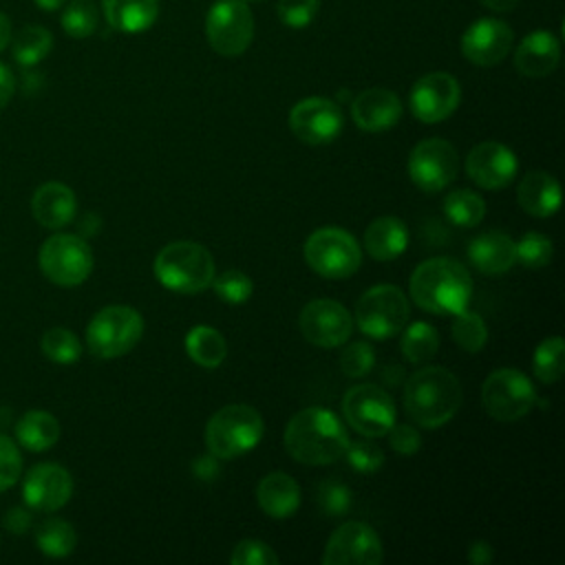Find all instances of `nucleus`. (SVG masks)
Listing matches in <instances>:
<instances>
[{
    "label": "nucleus",
    "mask_w": 565,
    "mask_h": 565,
    "mask_svg": "<svg viewBox=\"0 0 565 565\" xmlns=\"http://www.w3.org/2000/svg\"><path fill=\"white\" fill-rule=\"evenodd\" d=\"M512 29L497 18H481L472 22L461 35V53L477 66H494L505 60L512 49Z\"/></svg>",
    "instance_id": "nucleus-19"
},
{
    "label": "nucleus",
    "mask_w": 565,
    "mask_h": 565,
    "mask_svg": "<svg viewBox=\"0 0 565 565\" xmlns=\"http://www.w3.org/2000/svg\"><path fill=\"white\" fill-rule=\"evenodd\" d=\"M516 154L499 141H481L466 157L468 177L483 190H501L516 177Z\"/></svg>",
    "instance_id": "nucleus-20"
},
{
    "label": "nucleus",
    "mask_w": 565,
    "mask_h": 565,
    "mask_svg": "<svg viewBox=\"0 0 565 565\" xmlns=\"http://www.w3.org/2000/svg\"><path fill=\"white\" fill-rule=\"evenodd\" d=\"M316 501H318V505L322 508L324 514L340 516V514H344L351 508V492L340 481L327 479V481H322L318 486Z\"/></svg>",
    "instance_id": "nucleus-45"
},
{
    "label": "nucleus",
    "mask_w": 565,
    "mask_h": 565,
    "mask_svg": "<svg viewBox=\"0 0 565 565\" xmlns=\"http://www.w3.org/2000/svg\"><path fill=\"white\" fill-rule=\"evenodd\" d=\"M154 278L170 291L199 294L212 285L214 258L201 243L174 241L157 254Z\"/></svg>",
    "instance_id": "nucleus-4"
},
{
    "label": "nucleus",
    "mask_w": 565,
    "mask_h": 565,
    "mask_svg": "<svg viewBox=\"0 0 565 565\" xmlns=\"http://www.w3.org/2000/svg\"><path fill=\"white\" fill-rule=\"evenodd\" d=\"M384 558L377 532L362 521L342 523L327 541L324 565H380Z\"/></svg>",
    "instance_id": "nucleus-14"
},
{
    "label": "nucleus",
    "mask_w": 565,
    "mask_h": 565,
    "mask_svg": "<svg viewBox=\"0 0 565 565\" xmlns=\"http://www.w3.org/2000/svg\"><path fill=\"white\" fill-rule=\"evenodd\" d=\"M185 353L194 364L203 369H216L227 355V342L221 331L199 324L192 327L185 335Z\"/></svg>",
    "instance_id": "nucleus-30"
},
{
    "label": "nucleus",
    "mask_w": 565,
    "mask_h": 565,
    "mask_svg": "<svg viewBox=\"0 0 565 565\" xmlns=\"http://www.w3.org/2000/svg\"><path fill=\"white\" fill-rule=\"evenodd\" d=\"M344 126L342 110L335 102L327 97L300 99L289 113L291 132L309 146L331 143Z\"/></svg>",
    "instance_id": "nucleus-16"
},
{
    "label": "nucleus",
    "mask_w": 565,
    "mask_h": 565,
    "mask_svg": "<svg viewBox=\"0 0 565 565\" xmlns=\"http://www.w3.org/2000/svg\"><path fill=\"white\" fill-rule=\"evenodd\" d=\"M468 258L481 274H488V276L503 274L516 260L514 241L505 232H499V230L483 232L470 241Z\"/></svg>",
    "instance_id": "nucleus-24"
},
{
    "label": "nucleus",
    "mask_w": 565,
    "mask_h": 565,
    "mask_svg": "<svg viewBox=\"0 0 565 565\" xmlns=\"http://www.w3.org/2000/svg\"><path fill=\"white\" fill-rule=\"evenodd\" d=\"M408 300L395 285H375L366 289L355 305V322L360 331L373 340H386L408 322Z\"/></svg>",
    "instance_id": "nucleus-8"
},
{
    "label": "nucleus",
    "mask_w": 565,
    "mask_h": 565,
    "mask_svg": "<svg viewBox=\"0 0 565 565\" xmlns=\"http://www.w3.org/2000/svg\"><path fill=\"white\" fill-rule=\"evenodd\" d=\"M53 49V35L40 24H29L11 38V53L20 66H35Z\"/></svg>",
    "instance_id": "nucleus-31"
},
{
    "label": "nucleus",
    "mask_w": 565,
    "mask_h": 565,
    "mask_svg": "<svg viewBox=\"0 0 565 565\" xmlns=\"http://www.w3.org/2000/svg\"><path fill=\"white\" fill-rule=\"evenodd\" d=\"M15 93V77L7 64L0 62V110L11 102Z\"/></svg>",
    "instance_id": "nucleus-50"
},
{
    "label": "nucleus",
    "mask_w": 565,
    "mask_h": 565,
    "mask_svg": "<svg viewBox=\"0 0 565 565\" xmlns=\"http://www.w3.org/2000/svg\"><path fill=\"white\" fill-rule=\"evenodd\" d=\"M207 44L225 57L247 51L254 38V18L243 0H218L205 15Z\"/></svg>",
    "instance_id": "nucleus-11"
},
{
    "label": "nucleus",
    "mask_w": 565,
    "mask_h": 565,
    "mask_svg": "<svg viewBox=\"0 0 565 565\" xmlns=\"http://www.w3.org/2000/svg\"><path fill=\"white\" fill-rule=\"evenodd\" d=\"M351 117L366 132L393 128L402 117V102L388 88H366L351 102Z\"/></svg>",
    "instance_id": "nucleus-21"
},
{
    "label": "nucleus",
    "mask_w": 565,
    "mask_h": 565,
    "mask_svg": "<svg viewBox=\"0 0 565 565\" xmlns=\"http://www.w3.org/2000/svg\"><path fill=\"white\" fill-rule=\"evenodd\" d=\"M307 265L324 278H349L362 263V252L351 232L327 225L311 232L305 241Z\"/></svg>",
    "instance_id": "nucleus-7"
},
{
    "label": "nucleus",
    "mask_w": 565,
    "mask_h": 565,
    "mask_svg": "<svg viewBox=\"0 0 565 565\" xmlns=\"http://www.w3.org/2000/svg\"><path fill=\"white\" fill-rule=\"evenodd\" d=\"M22 475V455L18 446L0 435V492L11 488Z\"/></svg>",
    "instance_id": "nucleus-46"
},
{
    "label": "nucleus",
    "mask_w": 565,
    "mask_h": 565,
    "mask_svg": "<svg viewBox=\"0 0 565 565\" xmlns=\"http://www.w3.org/2000/svg\"><path fill=\"white\" fill-rule=\"evenodd\" d=\"M375 366V351L369 342H353L340 355V369L347 377H364Z\"/></svg>",
    "instance_id": "nucleus-42"
},
{
    "label": "nucleus",
    "mask_w": 565,
    "mask_h": 565,
    "mask_svg": "<svg viewBox=\"0 0 565 565\" xmlns=\"http://www.w3.org/2000/svg\"><path fill=\"white\" fill-rule=\"evenodd\" d=\"M60 22L71 38H88L97 29V7L93 0H71L64 4Z\"/></svg>",
    "instance_id": "nucleus-38"
},
{
    "label": "nucleus",
    "mask_w": 565,
    "mask_h": 565,
    "mask_svg": "<svg viewBox=\"0 0 565 565\" xmlns=\"http://www.w3.org/2000/svg\"><path fill=\"white\" fill-rule=\"evenodd\" d=\"M42 11H57L62 9L68 0H33Z\"/></svg>",
    "instance_id": "nucleus-55"
},
{
    "label": "nucleus",
    "mask_w": 565,
    "mask_h": 565,
    "mask_svg": "<svg viewBox=\"0 0 565 565\" xmlns=\"http://www.w3.org/2000/svg\"><path fill=\"white\" fill-rule=\"evenodd\" d=\"M40 349L55 364H73L82 355V344L77 335L64 327H53L44 331L40 340Z\"/></svg>",
    "instance_id": "nucleus-37"
},
{
    "label": "nucleus",
    "mask_w": 565,
    "mask_h": 565,
    "mask_svg": "<svg viewBox=\"0 0 565 565\" xmlns=\"http://www.w3.org/2000/svg\"><path fill=\"white\" fill-rule=\"evenodd\" d=\"M514 249H516V260H521L530 269H541V267L550 265L552 254H554L552 238H547L545 234H539V232L523 234L521 241L514 243Z\"/></svg>",
    "instance_id": "nucleus-40"
},
{
    "label": "nucleus",
    "mask_w": 565,
    "mask_h": 565,
    "mask_svg": "<svg viewBox=\"0 0 565 565\" xmlns=\"http://www.w3.org/2000/svg\"><path fill=\"white\" fill-rule=\"evenodd\" d=\"M408 245L406 225L395 216H380L371 221L364 232V249L373 260H393Z\"/></svg>",
    "instance_id": "nucleus-28"
},
{
    "label": "nucleus",
    "mask_w": 565,
    "mask_h": 565,
    "mask_svg": "<svg viewBox=\"0 0 565 565\" xmlns=\"http://www.w3.org/2000/svg\"><path fill=\"white\" fill-rule=\"evenodd\" d=\"M31 212L40 225H44L49 230H60V227L68 225L77 212L75 192L60 181L42 183L33 192Z\"/></svg>",
    "instance_id": "nucleus-22"
},
{
    "label": "nucleus",
    "mask_w": 565,
    "mask_h": 565,
    "mask_svg": "<svg viewBox=\"0 0 565 565\" xmlns=\"http://www.w3.org/2000/svg\"><path fill=\"white\" fill-rule=\"evenodd\" d=\"M35 543L42 554H46L51 558H64L75 550L77 534L68 521L53 516L38 525Z\"/></svg>",
    "instance_id": "nucleus-33"
},
{
    "label": "nucleus",
    "mask_w": 565,
    "mask_h": 565,
    "mask_svg": "<svg viewBox=\"0 0 565 565\" xmlns=\"http://www.w3.org/2000/svg\"><path fill=\"white\" fill-rule=\"evenodd\" d=\"M349 444L342 419L318 406L298 411L285 428L287 452L307 466H329L344 455Z\"/></svg>",
    "instance_id": "nucleus-1"
},
{
    "label": "nucleus",
    "mask_w": 565,
    "mask_h": 565,
    "mask_svg": "<svg viewBox=\"0 0 565 565\" xmlns=\"http://www.w3.org/2000/svg\"><path fill=\"white\" fill-rule=\"evenodd\" d=\"M532 369L536 380L543 384H554L563 377L565 373V342L558 335L545 338L532 358Z\"/></svg>",
    "instance_id": "nucleus-35"
},
{
    "label": "nucleus",
    "mask_w": 565,
    "mask_h": 565,
    "mask_svg": "<svg viewBox=\"0 0 565 565\" xmlns=\"http://www.w3.org/2000/svg\"><path fill=\"white\" fill-rule=\"evenodd\" d=\"M342 457L347 459V463H349L353 470H358V472H362V475L375 472V470L384 463V452L380 450L377 444L371 441V437H366V439H355V441L349 439V444H347Z\"/></svg>",
    "instance_id": "nucleus-41"
},
{
    "label": "nucleus",
    "mask_w": 565,
    "mask_h": 565,
    "mask_svg": "<svg viewBox=\"0 0 565 565\" xmlns=\"http://www.w3.org/2000/svg\"><path fill=\"white\" fill-rule=\"evenodd\" d=\"M249 2H260V0H249Z\"/></svg>",
    "instance_id": "nucleus-56"
},
{
    "label": "nucleus",
    "mask_w": 565,
    "mask_h": 565,
    "mask_svg": "<svg viewBox=\"0 0 565 565\" xmlns=\"http://www.w3.org/2000/svg\"><path fill=\"white\" fill-rule=\"evenodd\" d=\"M461 384L444 366H424L415 371L404 384V411L406 415L424 426L439 428L448 424L461 406Z\"/></svg>",
    "instance_id": "nucleus-3"
},
{
    "label": "nucleus",
    "mask_w": 565,
    "mask_h": 565,
    "mask_svg": "<svg viewBox=\"0 0 565 565\" xmlns=\"http://www.w3.org/2000/svg\"><path fill=\"white\" fill-rule=\"evenodd\" d=\"M232 565H276L278 554L263 541L245 539L230 554Z\"/></svg>",
    "instance_id": "nucleus-44"
},
{
    "label": "nucleus",
    "mask_w": 565,
    "mask_h": 565,
    "mask_svg": "<svg viewBox=\"0 0 565 565\" xmlns=\"http://www.w3.org/2000/svg\"><path fill=\"white\" fill-rule=\"evenodd\" d=\"M516 199L527 214L536 218H547L561 207V185L550 172L534 170L521 179Z\"/></svg>",
    "instance_id": "nucleus-26"
},
{
    "label": "nucleus",
    "mask_w": 565,
    "mask_h": 565,
    "mask_svg": "<svg viewBox=\"0 0 565 565\" xmlns=\"http://www.w3.org/2000/svg\"><path fill=\"white\" fill-rule=\"evenodd\" d=\"M452 340L466 353H477L488 342V327L479 313L468 309L452 316Z\"/></svg>",
    "instance_id": "nucleus-36"
},
{
    "label": "nucleus",
    "mask_w": 565,
    "mask_h": 565,
    "mask_svg": "<svg viewBox=\"0 0 565 565\" xmlns=\"http://www.w3.org/2000/svg\"><path fill=\"white\" fill-rule=\"evenodd\" d=\"M320 0H278V18L289 29H307L316 13Z\"/></svg>",
    "instance_id": "nucleus-43"
},
{
    "label": "nucleus",
    "mask_w": 565,
    "mask_h": 565,
    "mask_svg": "<svg viewBox=\"0 0 565 565\" xmlns=\"http://www.w3.org/2000/svg\"><path fill=\"white\" fill-rule=\"evenodd\" d=\"M106 22L121 33L148 31L159 15V0H102Z\"/></svg>",
    "instance_id": "nucleus-27"
},
{
    "label": "nucleus",
    "mask_w": 565,
    "mask_h": 565,
    "mask_svg": "<svg viewBox=\"0 0 565 565\" xmlns=\"http://www.w3.org/2000/svg\"><path fill=\"white\" fill-rule=\"evenodd\" d=\"M212 289L223 302L243 305V302L249 300V296L254 291V285H252V278L247 274H243L238 269H227L218 276L214 274Z\"/></svg>",
    "instance_id": "nucleus-39"
},
{
    "label": "nucleus",
    "mask_w": 565,
    "mask_h": 565,
    "mask_svg": "<svg viewBox=\"0 0 565 565\" xmlns=\"http://www.w3.org/2000/svg\"><path fill=\"white\" fill-rule=\"evenodd\" d=\"M192 470H194V475H196L199 479H203V481L216 479L218 472H221V468H218V457H214L212 452H207V455H203V457H196L194 463H192Z\"/></svg>",
    "instance_id": "nucleus-49"
},
{
    "label": "nucleus",
    "mask_w": 565,
    "mask_h": 565,
    "mask_svg": "<svg viewBox=\"0 0 565 565\" xmlns=\"http://www.w3.org/2000/svg\"><path fill=\"white\" fill-rule=\"evenodd\" d=\"M60 422L46 411H26L15 424V439L31 452H42L55 446L60 439Z\"/></svg>",
    "instance_id": "nucleus-29"
},
{
    "label": "nucleus",
    "mask_w": 565,
    "mask_h": 565,
    "mask_svg": "<svg viewBox=\"0 0 565 565\" xmlns=\"http://www.w3.org/2000/svg\"><path fill=\"white\" fill-rule=\"evenodd\" d=\"M79 230L82 234H95L99 230V218L95 214H86L82 221H79Z\"/></svg>",
    "instance_id": "nucleus-54"
},
{
    "label": "nucleus",
    "mask_w": 565,
    "mask_h": 565,
    "mask_svg": "<svg viewBox=\"0 0 565 565\" xmlns=\"http://www.w3.org/2000/svg\"><path fill=\"white\" fill-rule=\"evenodd\" d=\"M459 172V154L450 141L430 137L419 141L408 154L411 181L428 194H435L450 185Z\"/></svg>",
    "instance_id": "nucleus-13"
},
{
    "label": "nucleus",
    "mask_w": 565,
    "mask_h": 565,
    "mask_svg": "<svg viewBox=\"0 0 565 565\" xmlns=\"http://www.w3.org/2000/svg\"><path fill=\"white\" fill-rule=\"evenodd\" d=\"M492 556H494V552L488 541H472L468 547V561L472 565H488L492 561Z\"/></svg>",
    "instance_id": "nucleus-51"
},
{
    "label": "nucleus",
    "mask_w": 565,
    "mask_h": 565,
    "mask_svg": "<svg viewBox=\"0 0 565 565\" xmlns=\"http://www.w3.org/2000/svg\"><path fill=\"white\" fill-rule=\"evenodd\" d=\"M13 31H11V20L7 13L0 11V51H4L11 44Z\"/></svg>",
    "instance_id": "nucleus-52"
},
{
    "label": "nucleus",
    "mask_w": 565,
    "mask_h": 565,
    "mask_svg": "<svg viewBox=\"0 0 565 565\" xmlns=\"http://www.w3.org/2000/svg\"><path fill=\"white\" fill-rule=\"evenodd\" d=\"M481 402L492 419L516 422L536 404V391L525 373L501 366L486 377L481 386Z\"/></svg>",
    "instance_id": "nucleus-10"
},
{
    "label": "nucleus",
    "mask_w": 565,
    "mask_h": 565,
    "mask_svg": "<svg viewBox=\"0 0 565 565\" xmlns=\"http://www.w3.org/2000/svg\"><path fill=\"white\" fill-rule=\"evenodd\" d=\"M42 274L60 287H77L93 271V252L77 234H53L38 252Z\"/></svg>",
    "instance_id": "nucleus-9"
},
{
    "label": "nucleus",
    "mask_w": 565,
    "mask_h": 565,
    "mask_svg": "<svg viewBox=\"0 0 565 565\" xmlns=\"http://www.w3.org/2000/svg\"><path fill=\"white\" fill-rule=\"evenodd\" d=\"M298 327L311 344L333 349L349 340L353 331V318L338 300L316 298L302 307L298 316Z\"/></svg>",
    "instance_id": "nucleus-15"
},
{
    "label": "nucleus",
    "mask_w": 565,
    "mask_h": 565,
    "mask_svg": "<svg viewBox=\"0 0 565 565\" xmlns=\"http://www.w3.org/2000/svg\"><path fill=\"white\" fill-rule=\"evenodd\" d=\"M444 214L457 227H475L486 214V203L472 190H452L444 199Z\"/></svg>",
    "instance_id": "nucleus-34"
},
{
    "label": "nucleus",
    "mask_w": 565,
    "mask_h": 565,
    "mask_svg": "<svg viewBox=\"0 0 565 565\" xmlns=\"http://www.w3.org/2000/svg\"><path fill=\"white\" fill-rule=\"evenodd\" d=\"M342 413L347 424L362 437H384L395 424L393 397L375 384H358L342 397Z\"/></svg>",
    "instance_id": "nucleus-12"
},
{
    "label": "nucleus",
    "mask_w": 565,
    "mask_h": 565,
    "mask_svg": "<svg viewBox=\"0 0 565 565\" xmlns=\"http://www.w3.org/2000/svg\"><path fill=\"white\" fill-rule=\"evenodd\" d=\"M2 525L11 532V534H24L26 530H31L33 519L29 508H11L7 510V514L2 516Z\"/></svg>",
    "instance_id": "nucleus-48"
},
{
    "label": "nucleus",
    "mask_w": 565,
    "mask_h": 565,
    "mask_svg": "<svg viewBox=\"0 0 565 565\" xmlns=\"http://www.w3.org/2000/svg\"><path fill=\"white\" fill-rule=\"evenodd\" d=\"M73 477L60 463H38L22 481V499L29 510L55 512L68 503Z\"/></svg>",
    "instance_id": "nucleus-18"
},
{
    "label": "nucleus",
    "mask_w": 565,
    "mask_h": 565,
    "mask_svg": "<svg viewBox=\"0 0 565 565\" xmlns=\"http://www.w3.org/2000/svg\"><path fill=\"white\" fill-rule=\"evenodd\" d=\"M486 9H490V11H497V13H505V11H512L516 4H519V0H479Z\"/></svg>",
    "instance_id": "nucleus-53"
},
{
    "label": "nucleus",
    "mask_w": 565,
    "mask_h": 565,
    "mask_svg": "<svg viewBox=\"0 0 565 565\" xmlns=\"http://www.w3.org/2000/svg\"><path fill=\"white\" fill-rule=\"evenodd\" d=\"M561 60V44L550 31H534L514 51V66L525 77L550 75Z\"/></svg>",
    "instance_id": "nucleus-23"
},
{
    "label": "nucleus",
    "mask_w": 565,
    "mask_h": 565,
    "mask_svg": "<svg viewBox=\"0 0 565 565\" xmlns=\"http://www.w3.org/2000/svg\"><path fill=\"white\" fill-rule=\"evenodd\" d=\"M408 289L419 309L428 313L455 316L468 309L472 296V278L459 260L435 256L415 267Z\"/></svg>",
    "instance_id": "nucleus-2"
},
{
    "label": "nucleus",
    "mask_w": 565,
    "mask_h": 565,
    "mask_svg": "<svg viewBox=\"0 0 565 565\" xmlns=\"http://www.w3.org/2000/svg\"><path fill=\"white\" fill-rule=\"evenodd\" d=\"M260 413L247 404H227L218 408L205 426V446L218 459H234L249 452L263 437Z\"/></svg>",
    "instance_id": "nucleus-5"
},
{
    "label": "nucleus",
    "mask_w": 565,
    "mask_h": 565,
    "mask_svg": "<svg viewBox=\"0 0 565 565\" xmlns=\"http://www.w3.org/2000/svg\"><path fill=\"white\" fill-rule=\"evenodd\" d=\"M461 102V86L450 73H428L411 88V113L424 124H437L450 117Z\"/></svg>",
    "instance_id": "nucleus-17"
},
{
    "label": "nucleus",
    "mask_w": 565,
    "mask_h": 565,
    "mask_svg": "<svg viewBox=\"0 0 565 565\" xmlns=\"http://www.w3.org/2000/svg\"><path fill=\"white\" fill-rule=\"evenodd\" d=\"M388 444L399 455H415L422 446V437L415 426L411 424H393L388 428Z\"/></svg>",
    "instance_id": "nucleus-47"
},
{
    "label": "nucleus",
    "mask_w": 565,
    "mask_h": 565,
    "mask_svg": "<svg viewBox=\"0 0 565 565\" xmlns=\"http://www.w3.org/2000/svg\"><path fill=\"white\" fill-rule=\"evenodd\" d=\"M256 501L271 519H289L300 505V486L287 472H269L258 481Z\"/></svg>",
    "instance_id": "nucleus-25"
},
{
    "label": "nucleus",
    "mask_w": 565,
    "mask_h": 565,
    "mask_svg": "<svg viewBox=\"0 0 565 565\" xmlns=\"http://www.w3.org/2000/svg\"><path fill=\"white\" fill-rule=\"evenodd\" d=\"M143 335V318L137 309L126 305H110L99 309L86 327V344L93 355L113 360L126 355Z\"/></svg>",
    "instance_id": "nucleus-6"
},
{
    "label": "nucleus",
    "mask_w": 565,
    "mask_h": 565,
    "mask_svg": "<svg viewBox=\"0 0 565 565\" xmlns=\"http://www.w3.org/2000/svg\"><path fill=\"white\" fill-rule=\"evenodd\" d=\"M402 340L399 349L404 358L413 364H426L428 360L435 358L439 349V335L437 329L428 322H411L408 327L402 329Z\"/></svg>",
    "instance_id": "nucleus-32"
}]
</instances>
